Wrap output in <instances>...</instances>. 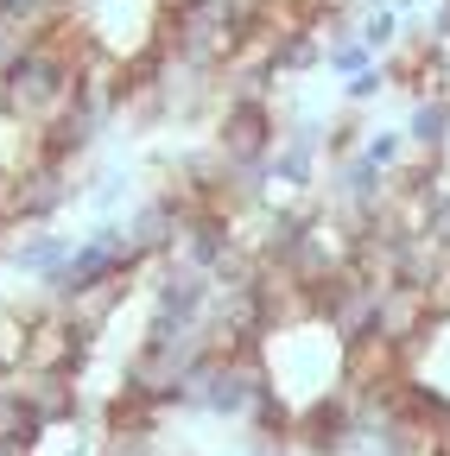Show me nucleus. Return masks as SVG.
<instances>
[{
	"mask_svg": "<svg viewBox=\"0 0 450 456\" xmlns=\"http://www.w3.org/2000/svg\"><path fill=\"white\" fill-rule=\"evenodd\" d=\"M32 311V330H26V368H38V374H77L83 380V368H89V355H95V342L102 336H89V330H77L70 317H64V305H26Z\"/></svg>",
	"mask_w": 450,
	"mask_h": 456,
	"instance_id": "1",
	"label": "nucleus"
},
{
	"mask_svg": "<svg viewBox=\"0 0 450 456\" xmlns=\"http://www.w3.org/2000/svg\"><path fill=\"white\" fill-rule=\"evenodd\" d=\"M209 146L229 165L273 159V146H279V102H222L216 127H209Z\"/></svg>",
	"mask_w": 450,
	"mask_h": 456,
	"instance_id": "2",
	"label": "nucleus"
},
{
	"mask_svg": "<svg viewBox=\"0 0 450 456\" xmlns=\"http://www.w3.org/2000/svg\"><path fill=\"white\" fill-rule=\"evenodd\" d=\"M292 450H305V456H349L356 450V419H349V393L343 387L311 399V406H299Z\"/></svg>",
	"mask_w": 450,
	"mask_h": 456,
	"instance_id": "3",
	"label": "nucleus"
},
{
	"mask_svg": "<svg viewBox=\"0 0 450 456\" xmlns=\"http://www.w3.org/2000/svg\"><path fill=\"white\" fill-rule=\"evenodd\" d=\"M77 241L83 235H64V228L38 222V228H13V235L0 241V260H7L13 273H26V279H38V285H51L64 273V260L77 254Z\"/></svg>",
	"mask_w": 450,
	"mask_h": 456,
	"instance_id": "4",
	"label": "nucleus"
},
{
	"mask_svg": "<svg viewBox=\"0 0 450 456\" xmlns=\"http://www.w3.org/2000/svg\"><path fill=\"white\" fill-rule=\"evenodd\" d=\"M7 387L38 412V425H58V419H83V393L77 374H38V368H13Z\"/></svg>",
	"mask_w": 450,
	"mask_h": 456,
	"instance_id": "5",
	"label": "nucleus"
},
{
	"mask_svg": "<svg viewBox=\"0 0 450 456\" xmlns=\"http://www.w3.org/2000/svg\"><path fill=\"white\" fill-rule=\"evenodd\" d=\"M140 292V279L134 273H115V279H95V285H83V292H70V298H58L64 305V317L77 323V330H89V336H102L108 323L121 317V305Z\"/></svg>",
	"mask_w": 450,
	"mask_h": 456,
	"instance_id": "6",
	"label": "nucleus"
},
{
	"mask_svg": "<svg viewBox=\"0 0 450 456\" xmlns=\"http://www.w3.org/2000/svg\"><path fill=\"white\" fill-rule=\"evenodd\" d=\"M127 235H134V254L152 266V260H165V254H178V241H184V216L165 203V197H146V203L127 216Z\"/></svg>",
	"mask_w": 450,
	"mask_h": 456,
	"instance_id": "7",
	"label": "nucleus"
},
{
	"mask_svg": "<svg viewBox=\"0 0 450 456\" xmlns=\"http://www.w3.org/2000/svg\"><path fill=\"white\" fill-rule=\"evenodd\" d=\"M413 159H444L450 165V102L444 95H419L406 102V121H400Z\"/></svg>",
	"mask_w": 450,
	"mask_h": 456,
	"instance_id": "8",
	"label": "nucleus"
},
{
	"mask_svg": "<svg viewBox=\"0 0 450 456\" xmlns=\"http://www.w3.org/2000/svg\"><path fill=\"white\" fill-rule=\"evenodd\" d=\"M273 77H305V70H323V38H317V26H299V32H286L273 45Z\"/></svg>",
	"mask_w": 450,
	"mask_h": 456,
	"instance_id": "9",
	"label": "nucleus"
},
{
	"mask_svg": "<svg viewBox=\"0 0 450 456\" xmlns=\"http://www.w3.org/2000/svg\"><path fill=\"white\" fill-rule=\"evenodd\" d=\"M356 38H362L374 57H387L393 45L406 38V13L393 7V0H380V7H362V13H356Z\"/></svg>",
	"mask_w": 450,
	"mask_h": 456,
	"instance_id": "10",
	"label": "nucleus"
},
{
	"mask_svg": "<svg viewBox=\"0 0 450 456\" xmlns=\"http://www.w3.org/2000/svg\"><path fill=\"white\" fill-rule=\"evenodd\" d=\"M95 444H102V431H89L83 419H58V425L38 431L32 456H95Z\"/></svg>",
	"mask_w": 450,
	"mask_h": 456,
	"instance_id": "11",
	"label": "nucleus"
},
{
	"mask_svg": "<svg viewBox=\"0 0 450 456\" xmlns=\"http://www.w3.org/2000/svg\"><path fill=\"white\" fill-rule=\"evenodd\" d=\"M26 330H32L26 305H0V374L26 368Z\"/></svg>",
	"mask_w": 450,
	"mask_h": 456,
	"instance_id": "12",
	"label": "nucleus"
},
{
	"mask_svg": "<svg viewBox=\"0 0 450 456\" xmlns=\"http://www.w3.org/2000/svg\"><path fill=\"white\" fill-rule=\"evenodd\" d=\"M362 159H368L374 171H400V165L413 159V146H406L400 127H368V134H362Z\"/></svg>",
	"mask_w": 450,
	"mask_h": 456,
	"instance_id": "13",
	"label": "nucleus"
},
{
	"mask_svg": "<svg viewBox=\"0 0 450 456\" xmlns=\"http://www.w3.org/2000/svg\"><path fill=\"white\" fill-rule=\"evenodd\" d=\"M374 64H380V57H374L362 38H336V45H323V70H330V77H343V83L362 77V70H374Z\"/></svg>",
	"mask_w": 450,
	"mask_h": 456,
	"instance_id": "14",
	"label": "nucleus"
},
{
	"mask_svg": "<svg viewBox=\"0 0 450 456\" xmlns=\"http://www.w3.org/2000/svg\"><path fill=\"white\" fill-rule=\"evenodd\" d=\"M362 121H356V114H336V121H323V165L330 159H349V152H362Z\"/></svg>",
	"mask_w": 450,
	"mask_h": 456,
	"instance_id": "15",
	"label": "nucleus"
},
{
	"mask_svg": "<svg viewBox=\"0 0 450 456\" xmlns=\"http://www.w3.org/2000/svg\"><path fill=\"white\" fill-rule=\"evenodd\" d=\"M387 89H393V83H387V70L374 64V70H362V77L343 83V102H349V108H368V102H380Z\"/></svg>",
	"mask_w": 450,
	"mask_h": 456,
	"instance_id": "16",
	"label": "nucleus"
},
{
	"mask_svg": "<svg viewBox=\"0 0 450 456\" xmlns=\"http://www.w3.org/2000/svg\"><path fill=\"white\" fill-rule=\"evenodd\" d=\"M83 197L95 203V216H108V209H115V203L127 197V171H95V184H89Z\"/></svg>",
	"mask_w": 450,
	"mask_h": 456,
	"instance_id": "17",
	"label": "nucleus"
},
{
	"mask_svg": "<svg viewBox=\"0 0 450 456\" xmlns=\"http://www.w3.org/2000/svg\"><path fill=\"white\" fill-rule=\"evenodd\" d=\"M425 235H431V241H438V248L450 254V191H444V197H438V203L425 209Z\"/></svg>",
	"mask_w": 450,
	"mask_h": 456,
	"instance_id": "18",
	"label": "nucleus"
}]
</instances>
